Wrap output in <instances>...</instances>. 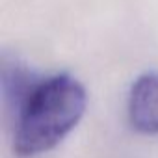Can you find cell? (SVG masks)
I'll return each mask as SVG.
<instances>
[{"label":"cell","mask_w":158,"mask_h":158,"mask_svg":"<svg viewBox=\"0 0 158 158\" xmlns=\"http://www.w3.org/2000/svg\"><path fill=\"white\" fill-rule=\"evenodd\" d=\"M86 110V89L69 74L34 82L17 110L15 152L34 156L54 147Z\"/></svg>","instance_id":"obj_1"},{"label":"cell","mask_w":158,"mask_h":158,"mask_svg":"<svg viewBox=\"0 0 158 158\" xmlns=\"http://www.w3.org/2000/svg\"><path fill=\"white\" fill-rule=\"evenodd\" d=\"M128 117L136 130L158 132V73L141 74L134 82L128 97Z\"/></svg>","instance_id":"obj_2"}]
</instances>
